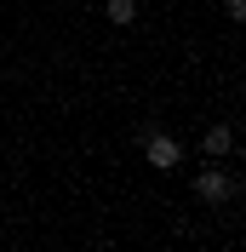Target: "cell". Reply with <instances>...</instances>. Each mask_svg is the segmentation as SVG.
Instances as JSON below:
<instances>
[{"label":"cell","instance_id":"6da1fadb","mask_svg":"<svg viewBox=\"0 0 246 252\" xmlns=\"http://www.w3.org/2000/svg\"><path fill=\"white\" fill-rule=\"evenodd\" d=\"M195 195H200L206 206H229L235 195H241V172H223L217 160H206V166L195 172Z\"/></svg>","mask_w":246,"mask_h":252},{"label":"cell","instance_id":"3957f363","mask_svg":"<svg viewBox=\"0 0 246 252\" xmlns=\"http://www.w3.org/2000/svg\"><path fill=\"white\" fill-rule=\"evenodd\" d=\"M200 155L206 160H223V155H235V126H206V138H200Z\"/></svg>","mask_w":246,"mask_h":252},{"label":"cell","instance_id":"7a4b0ae2","mask_svg":"<svg viewBox=\"0 0 246 252\" xmlns=\"http://www.w3.org/2000/svg\"><path fill=\"white\" fill-rule=\"evenodd\" d=\"M143 155H149V166H160V172H172V166L184 160V143L172 138V132H143Z\"/></svg>","mask_w":246,"mask_h":252},{"label":"cell","instance_id":"5b68a950","mask_svg":"<svg viewBox=\"0 0 246 252\" xmlns=\"http://www.w3.org/2000/svg\"><path fill=\"white\" fill-rule=\"evenodd\" d=\"M223 17H229V23H241V17H246V0H223Z\"/></svg>","mask_w":246,"mask_h":252},{"label":"cell","instance_id":"277c9868","mask_svg":"<svg viewBox=\"0 0 246 252\" xmlns=\"http://www.w3.org/2000/svg\"><path fill=\"white\" fill-rule=\"evenodd\" d=\"M103 17H109V23H121V29H126V23L138 17V0H103Z\"/></svg>","mask_w":246,"mask_h":252}]
</instances>
